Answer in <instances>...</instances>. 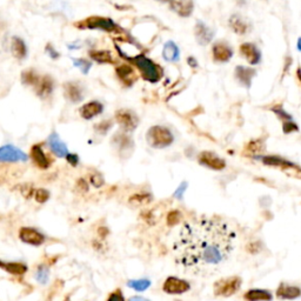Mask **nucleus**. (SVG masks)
Listing matches in <instances>:
<instances>
[{"label":"nucleus","mask_w":301,"mask_h":301,"mask_svg":"<svg viewBox=\"0 0 301 301\" xmlns=\"http://www.w3.org/2000/svg\"><path fill=\"white\" fill-rule=\"evenodd\" d=\"M230 26L236 34H245L247 32V25L238 15H233L230 18Z\"/></svg>","instance_id":"obj_29"},{"label":"nucleus","mask_w":301,"mask_h":301,"mask_svg":"<svg viewBox=\"0 0 301 301\" xmlns=\"http://www.w3.org/2000/svg\"><path fill=\"white\" fill-rule=\"evenodd\" d=\"M212 52H213L214 61H218V63H227L233 55L232 49L228 45H226L225 43L214 44Z\"/></svg>","instance_id":"obj_16"},{"label":"nucleus","mask_w":301,"mask_h":301,"mask_svg":"<svg viewBox=\"0 0 301 301\" xmlns=\"http://www.w3.org/2000/svg\"><path fill=\"white\" fill-rule=\"evenodd\" d=\"M272 111L277 114V116L280 117L281 119H287V120H289V119L292 118L288 113H286L285 111H284L283 107H274V108H272Z\"/></svg>","instance_id":"obj_41"},{"label":"nucleus","mask_w":301,"mask_h":301,"mask_svg":"<svg viewBox=\"0 0 301 301\" xmlns=\"http://www.w3.org/2000/svg\"><path fill=\"white\" fill-rule=\"evenodd\" d=\"M194 34L198 44L201 46H206L211 43L214 37V31L210 29L203 21H197L196 29H194Z\"/></svg>","instance_id":"obj_11"},{"label":"nucleus","mask_w":301,"mask_h":301,"mask_svg":"<svg viewBox=\"0 0 301 301\" xmlns=\"http://www.w3.org/2000/svg\"><path fill=\"white\" fill-rule=\"evenodd\" d=\"M90 183L93 186H96V187H100V186L104 185V178H102V175L99 174V173L91 174Z\"/></svg>","instance_id":"obj_38"},{"label":"nucleus","mask_w":301,"mask_h":301,"mask_svg":"<svg viewBox=\"0 0 301 301\" xmlns=\"http://www.w3.org/2000/svg\"><path fill=\"white\" fill-rule=\"evenodd\" d=\"M117 75L120 79V82L126 86L133 85V83L136 80V74L134 69L131 65H120L116 69Z\"/></svg>","instance_id":"obj_19"},{"label":"nucleus","mask_w":301,"mask_h":301,"mask_svg":"<svg viewBox=\"0 0 301 301\" xmlns=\"http://www.w3.org/2000/svg\"><path fill=\"white\" fill-rule=\"evenodd\" d=\"M64 90H65L66 98H67L68 101L73 102V104H77V102L82 101L84 98L82 88H80L77 84L66 83L65 86H64Z\"/></svg>","instance_id":"obj_22"},{"label":"nucleus","mask_w":301,"mask_h":301,"mask_svg":"<svg viewBox=\"0 0 301 301\" xmlns=\"http://www.w3.org/2000/svg\"><path fill=\"white\" fill-rule=\"evenodd\" d=\"M187 63H188V65L191 66V67H198V61L194 59L193 57H189L187 59Z\"/></svg>","instance_id":"obj_46"},{"label":"nucleus","mask_w":301,"mask_h":301,"mask_svg":"<svg viewBox=\"0 0 301 301\" xmlns=\"http://www.w3.org/2000/svg\"><path fill=\"white\" fill-rule=\"evenodd\" d=\"M116 120L120 125V127L125 132H132L134 131L139 124L138 116L131 110L122 108L116 112Z\"/></svg>","instance_id":"obj_7"},{"label":"nucleus","mask_w":301,"mask_h":301,"mask_svg":"<svg viewBox=\"0 0 301 301\" xmlns=\"http://www.w3.org/2000/svg\"><path fill=\"white\" fill-rule=\"evenodd\" d=\"M47 144H49V147L51 149L52 152L57 155V157L66 158V155L68 154L67 146H66L65 143H63V141L60 140L59 135H58L57 133H52V134L49 136Z\"/></svg>","instance_id":"obj_17"},{"label":"nucleus","mask_w":301,"mask_h":301,"mask_svg":"<svg viewBox=\"0 0 301 301\" xmlns=\"http://www.w3.org/2000/svg\"><path fill=\"white\" fill-rule=\"evenodd\" d=\"M199 163L201 164L202 166L210 167V168L213 169H218V171L224 168L226 165L224 159H221L212 152H202L201 154L199 155Z\"/></svg>","instance_id":"obj_13"},{"label":"nucleus","mask_w":301,"mask_h":301,"mask_svg":"<svg viewBox=\"0 0 301 301\" xmlns=\"http://www.w3.org/2000/svg\"><path fill=\"white\" fill-rule=\"evenodd\" d=\"M189 284L186 280L177 277H168L163 285V291L167 294H183L189 289Z\"/></svg>","instance_id":"obj_9"},{"label":"nucleus","mask_w":301,"mask_h":301,"mask_svg":"<svg viewBox=\"0 0 301 301\" xmlns=\"http://www.w3.org/2000/svg\"><path fill=\"white\" fill-rule=\"evenodd\" d=\"M180 219V213L178 211H172L169 212V214L167 216V222L168 225H174L179 221Z\"/></svg>","instance_id":"obj_40"},{"label":"nucleus","mask_w":301,"mask_h":301,"mask_svg":"<svg viewBox=\"0 0 301 301\" xmlns=\"http://www.w3.org/2000/svg\"><path fill=\"white\" fill-rule=\"evenodd\" d=\"M0 268L12 275H24L27 272V266L23 263L0 260Z\"/></svg>","instance_id":"obj_23"},{"label":"nucleus","mask_w":301,"mask_h":301,"mask_svg":"<svg viewBox=\"0 0 301 301\" xmlns=\"http://www.w3.org/2000/svg\"><path fill=\"white\" fill-rule=\"evenodd\" d=\"M171 10L183 18H187L193 12V1L192 0H171L169 1Z\"/></svg>","instance_id":"obj_14"},{"label":"nucleus","mask_w":301,"mask_h":301,"mask_svg":"<svg viewBox=\"0 0 301 301\" xmlns=\"http://www.w3.org/2000/svg\"><path fill=\"white\" fill-rule=\"evenodd\" d=\"M150 201H152V196L150 193H145V192L133 194L130 198V202L134 203V205H145V203H150Z\"/></svg>","instance_id":"obj_32"},{"label":"nucleus","mask_w":301,"mask_h":301,"mask_svg":"<svg viewBox=\"0 0 301 301\" xmlns=\"http://www.w3.org/2000/svg\"><path fill=\"white\" fill-rule=\"evenodd\" d=\"M50 278V267L49 265L46 264H41L37 267V271H35V279L39 284L41 285H45V284L49 281Z\"/></svg>","instance_id":"obj_31"},{"label":"nucleus","mask_w":301,"mask_h":301,"mask_svg":"<svg viewBox=\"0 0 301 301\" xmlns=\"http://www.w3.org/2000/svg\"><path fill=\"white\" fill-rule=\"evenodd\" d=\"M107 301H125V297L120 289H116V291L108 295Z\"/></svg>","instance_id":"obj_39"},{"label":"nucleus","mask_w":301,"mask_h":301,"mask_svg":"<svg viewBox=\"0 0 301 301\" xmlns=\"http://www.w3.org/2000/svg\"><path fill=\"white\" fill-rule=\"evenodd\" d=\"M131 60L134 63V65L138 67L139 71H140L143 78L145 80H147V82L155 84L161 79V77H163V69H161L160 66L157 65V64L153 63L150 58L140 54L136 55V57H134Z\"/></svg>","instance_id":"obj_2"},{"label":"nucleus","mask_w":301,"mask_h":301,"mask_svg":"<svg viewBox=\"0 0 301 301\" xmlns=\"http://www.w3.org/2000/svg\"><path fill=\"white\" fill-rule=\"evenodd\" d=\"M245 299L249 301H269L272 299V294L263 289H251L245 294Z\"/></svg>","instance_id":"obj_28"},{"label":"nucleus","mask_w":301,"mask_h":301,"mask_svg":"<svg viewBox=\"0 0 301 301\" xmlns=\"http://www.w3.org/2000/svg\"><path fill=\"white\" fill-rule=\"evenodd\" d=\"M78 187H79L80 189H83L84 192H87V189H88V185L87 184H86V181L84 180V179H80V180H78Z\"/></svg>","instance_id":"obj_45"},{"label":"nucleus","mask_w":301,"mask_h":301,"mask_svg":"<svg viewBox=\"0 0 301 301\" xmlns=\"http://www.w3.org/2000/svg\"><path fill=\"white\" fill-rule=\"evenodd\" d=\"M241 279L238 277H230L220 279L214 284V294L218 297H231L240 289Z\"/></svg>","instance_id":"obj_5"},{"label":"nucleus","mask_w":301,"mask_h":301,"mask_svg":"<svg viewBox=\"0 0 301 301\" xmlns=\"http://www.w3.org/2000/svg\"><path fill=\"white\" fill-rule=\"evenodd\" d=\"M240 52L241 54L246 58V60L249 61L251 65H256V64L260 63L261 52L259 51V49L254 45V44L252 43L242 44L240 46Z\"/></svg>","instance_id":"obj_15"},{"label":"nucleus","mask_w":301,"mask_h":301,"mask_svg":"<svg viewBox=\"0 0 301 301\" xmlns=\"http://www.w3.org/2000/svg\"><path fill=\"white\" fill-rule=\"evenodd\" d=\"M236 232L219 219L199 218L181 226L173 242L175 263L183 271L200 277L220 272L232 258Z\"/></svg>","instance_id":"obj_1"},{"label":"nucleus","mask_w":301,"mask_h":301,"mask_svg":"<svg viewBox=\"0 0 301 301\" xmlns=\"http://www.w3.org/2000/svg\"><path fill=\"white\" fill-rule=\"evenodd\" d=\"M146 140L150 146L154 149H164L173 143L174 136L168 128L164 126H152L147 132Z\"/></svg>","instance_id":"obj_3"},{"label":"nucleus","mask_w":301,"mask_h":301,"mask_svg":"<svg viewBox=\"0 0 301 301\" xmlns=\"http://www.w3.org/2000/svg\"><path fill=\"white\" fill-rule=\"evenodd\" d=\"M163 57L164 59L168 63H177L180 58V51L179 47L177 46V44L174 41L169 40L164 45L163 50Z\"/></svg>","instance_id":"obj_25"},{"label":"nucleus","mask_w":301,"mask_h":301,"mask_svg":"<svg viewBox=\"0 0 301 301\" xmlns=\"http://www.w3.org/2000/svg\"><path fill=\"white\" fill-rule=\"evenodd\" d=\"M39 80L40 79L34 69H26L21 73V83L27 86H37Z\"/></svg>","instance_id":"obj_30"},{"label":"nucleus","mask_w":301,"mask_h":301,"mask_svg":"<svg viewBox=\"0 0 301 301\" xmlns=\"http://www.w3.org/2000/svg\"><path fill=\"white\" fill-rule=\"evenodd\" d=\"M104 111V106L99 101H90L87 104L83 105L80 108V116L86 120L94 118V117L99 116L100 113Z\"/></svg>","instance_id":"obj_18"},{"label":"nucleus","mask_w":301,"mask_h":301,"mask_svg":"<svg viewBox=\"0 0 301 301\" xmlns=\"http://www.w3.org/2000/svg\"><path fill=\"white\" fill-rule=\"evenodd\" d=\"M90 55L92 59L99 64H112L114 61L112 53L106 50H93L90 51Z\"/></svg>","instance_id":"obj_26"},{"label":"nucleus","mask_w":301,"mask_h":301,"mask_svg":"<svg viewBox=\"0 0 301 301\" xmlns=\"http://www.w3.org/2000/svg\"><path fill=\"white\" fill-rule=\"evenodd\" d=\"M112 126H113L112 121L104 120V121L99 122V124H97L96 126H94V130H96V132L99 133V134H106V133L111 130V127Z\"/></svg>","instance_id":"obj_36"},{"label":"nucleus","mask_w":301,"mask_h":301,"mask_svg":"<svg viewBox=\"0 0 301 301\" xmlns=\"http://www.w3.org/2000/svg\"><path fill=\"white\" fill-rule=\"evenodd\" d=\"M112 145L122 157H128L134 149V143H133L132 138L125 132L116 133L112 138Z\"/></svg>","instance_id":"obj_8"},{"label":"nucleus","mask_w":301,"mask_h":301,"mask_svg":"<svg viewBox=\"0 0 301 301\" xmlns=\"http://www.w3.org/2000/svg\"><path fill=\"white\" fill-rule=\"evenodd\" d=\"M66 160H67L72 166H77L78 164H79V157H78L77 154H74V153H68V154L66 155Z\"/></svg>","instance_id":"obj_43"},{"label":"nucleus","mask_w":301,"mask_h":301,"mask_svg":"<svg viewBox=\"0 0 301 301\" xmlns=\"http://www.w3.org/2000/svg\"><path fill=\"white\" fill-rule=\"evenodd\" d=\"M46 52L49 53L50 55H51V58H53V59H57V58L59 57V53L55 51L54 47L51 46V45H47V47H46Z\"/></svg>","instance_id":"obj_44"},{"label":"nucleus","mask_w":301,"mask_h":301,"mask_svg":"<svg viewBox=\"0 0 301 301\" xmlns=\"http://www.w3.org/2000/svg\"><path fill=\"white\" fill-rule=\"evenodd\" d=\"M298 50L301 52V38H299V40H298Z\"/></svg>","instance_id":"obj_50"},{"label":"nucleus","mask_w":301,"mask_h":301,"mask_svg":"<svg viewBox=\"0 0 301 301\" xmlns=\"http://www.w3.org/2000/svg\"><path fill=\"white\" fill-rule=\"evenodd\" d=\"M98 231H99L98 233L100 234V235H101V238H105V236L108 234V230L106 227H100Z\"/></svg>","instance_id":"obj_47"},{"label":"nucleus","mask_w":301,"mask_h":301,"mask_svg":"<svg viewBox=\"0 0 301 301\" xmlns=\"http://www.w3.org/2000/svg\"><path fill=\"white\" fill-rule=\"evenodd\" d=\"M17 188H18L19 192H20V193L23 194L24 197H26V198L33 196V194H34V191H35V189H33L32 186L27 185V184H24V185L18 186V187H17Z\"/></svg>","instance_id":"obj_37"},{"label":"nucleus","mask_w":301,"mask_h":301,"mask_svg":"<svg viewBox=\"0 0 301 301\" xmlns=\"http://www.w3.org/2000/svg\"><path fill=\"white\" fill-rule=\"evenodd\" d=\"M128 301H150V300L146 299V298H143V297H138V295H136V297L130 298V299H128Z\"/></svg>","instance_id":"obj_48"},{"label":"nucleus","mask_w":301,"mask_h":301,"mask_svg":"<svg viewBox=\"0 0 301 301\" xmlns=\"http://www.w3.org/2000/svg\"><path fill=\"white\" fill-rule=\"evenodd\" d=\"M254 75H255L254 68L245 67V66H241V65L236 66L235 78L238 79V82L240 83L242 86L251 87V84H252V79Z\"/></svg>","instance_id":"obj_20"},{"label":"nucleus","mask_w":301,"mask_h":301,"mask_svg":"<svg viewBox=\"0 0 301 301\" xmlns=\"http://www.w3.org/2000/svg\"><path fill=\"white\" fill-rule=\"evenodd\" d=\"M31 158H32L34 165L39 167V168L47 169L51 166V160L45 154L41 145H33L32 149H31Z\"/></svg>","instance_id":"obj_12"},{"label":"nucleus","mask_w":301,"mask_h":301,"mask_svg":"<svg viewBox=\"0 0 301 301\" xmlns=\"http://www.w3.org/2000/svg\"><path fill=\"white\" fill-rule=\"evenodd\" d=\"M293 131H298V126L292 121H286L284 122V132L289 133L293 132Z\"/></svg>","instance_id":"obj_42"},{"label":"nucleus","mask_w":301,"mask_h":301,"mask_svg":"<svg viewBox=\"0 0 301 301\" xmlns=\"http://www.w3.org/2000/svg\"><path fill=\"white\" fill-rule=\"evenodd\" d=\"M158 1H161V2H167V1H171V0H158Z\"/></svg>","instance_id":"obj_51"},{"label":"nucleus","mask_w":301,"mask_h":301,"mask_svg":"<svg viewBox=\"0 0 301 301\" xmlns=\"http://www.w3.org/2000/svg\"><path fill=\"white\" fill-rule=\"evenodd\" d=\"M75 26L79 29H88V30H102L106 32H114L118 31L119 27L116 23L110 18H104V17H90L86 18L82 23H77Z\"/></svg>","instance_id":"obj_4"},{"label":"nucleus","mask_w":301,"mask_h":301,"mask_svg":"<svg viewBox=\"0 0 301 301\" xmlns=\"http://www.w3.org/2000/svg\"><path fill=\"white\" fill-rule=\"evenodd\" d=\"M11 50H12V54L17 59H23L27 52L26 45L19 37H13L12 43H11Z\"/></svg>","instance_id":"obj_27"},{"label":"nucleus","mask_w":301,"mask_h":301,"mask_svg":"<svg viewBox=\"0 0 301 301\" xmlns=\"http://www.w3.org/2000/svg\"><path fill=\"white\" fill-rule=\"evenodd\" d=\"M33 197H34L35 201L37 202L44 203L50 199V192L45 188H38L34 191V194H33Z\"/></svg>","instance_id":"obj_35"},{"label":"nucleus","mask_w":301,"mask_h":301,"mask_svg":"<svg viewBox=\"0 0 301 301\" xmlns=\"http://www.w3.org/2000/svg\"><path fill=\"white\" fill-rule=\"evenodd\" d=\"M301 295V289L299 287L281 284L277 289V297L280 299H295Z\"/></svg>","instance_id":"obj_24"},{"label":"nucleus","mask_w":301,"mask_h":301,"mask_svg":"<svg viewBox=\"0 0 301 301\" xmlns=\"http://www.w3.org/2000/svg\"><path fill=\"white\" fill-rule=\"evenodd\" d=\"M297 75H298V78H299V80H300V83H301V67L298 68V71H297Z\"/></svg>","instance_id":"obj_49"},{"label":"nucleus","mask_w":301,"mask_h":301,"mask_svg":"<svg viewBox=\"0 0 301 301\" xmlns=\"http://www.w3.org/2000/svg\"><path fill=\"white\" fill-rule=\"evenodd\" d=\"M73 65L77 68H79L84 74H87L92 66L90 61L87 59H83V58H80V59H73Z\"/></svg>","instance_id":"obj_34"},{"label":"nucleus","mask_w":301,"mask_h":301,"mask_svg":"<svg viewBox=\"0 0 301 301\" xmlns=\"http://www.w3.org/2000/svg\"><path fill=\"white\" fill-rule=\"evenodd\" d=\"M19 239L32 246H40L45 241V236L32 227H21L19 230Z\"/></svg>","instance_id":"obj_10"},{"label":"nucleus","mask_w":301,"mask_h":301,"mask_svg":"<svg viewBox=\"0 0 301 301\" xmlns=\"http://www.w3.org/2000/svg\"><path fill=\"white\" fill-rule=\"evenodd\" d=\"M128 287L135 289V291H145L150 286L149 279H139V280H130L127 283Z\"/></svg>","instance_id":"obj_33"},{"label":"nucleus","mask_w":301,"mask_h":301,"mask_svg":"<svg viewBox=\"0 0 301 301\" xmlns=\"http://www.w3.org/2000/svg\"><path fill=\"white\" fill-rule=\"evenodd\" d=\"M35 92L40 98L45 99L51 96L53 92V80L50 75H45L39 80V83L35 86Z\"/></svg>","instance_id":"obj_21"},{"label":"nucleus","mask_w":301,"mask_h":301,"mask_svg":"<svg viewBox=\"0 0 301 301\" xmlns=\"http://www.w3.org/2000/svg\"><path fill=\"white\" fill-rule=\"evenodd\" d=\"M26 160L27 155L18 147L12 146V145H5V146L0 147V163L15 164L23 163Z\"/></svg>","instance_id":"obj_6"}]
</instances>
